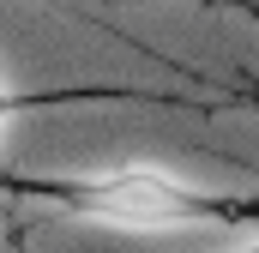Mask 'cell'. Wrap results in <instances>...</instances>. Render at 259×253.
I'll list each match as a JSON object with an SVG mask.
<instances>
[{"label":"cell","mask_w":259,"mask_h":253,"mask_svg":"<svg viewBox=\"0 0 259 253\" xmlns=\"http://www.w3.org/2000/svg\"><path fill=\"white\" fill-rule=\"evenodd\" d=\"M6 205H42L97 229H121V235H241L253 241V199L247 193H217L193 187L169 169L151 163H121V169H84V175H24L6 169L0 175Z\"/></svg>","instance_id":"obj_1"},{"label":"cell","mask_w":259,"mask_h":253,"mask_svg":"<svg viewBox=\"0 0 259 253\" xmlns=\"http://www.w3.org/2000/svg\"><path fill=\"white\" fill-rule=\"evenodd\" d=\"M72 103H151V109H199L217 115L223 97H169V91H145V85H78V91H6L0 85V126L24 109H72Z\"/></svg>","instance_id":"obj_2"}]
</instances>
